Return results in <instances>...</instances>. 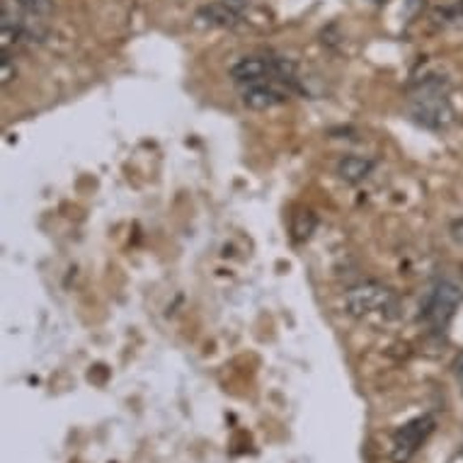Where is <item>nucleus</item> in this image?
<instances>
[{
	"instance_id": "nucleus-1",
	"label": "nucleus",
	"mask_w": 463,
	"mask_h": 463,
	"mask_svg": "<svg viewBox=\"0 0 463 463\" xmlns=\"http://www.w3.org/2000/svg\"><path fill=\"white\" fill-rule=\"evenodd\" d=\"M412 117L429 129H446L454 122V109L446 98V82L442 78H428L420 82L418 92L412 95Z\"/></svg>"
},
{
	"instance_id": "nucleus-2",
	"label": "nucleus",
	"mask_w": 463,
	"mask_h": 463,
	"mask_svg": "<svg viewBox=\"0 0 463 463\" xmlns=\"http://www.w3.org/2000/svg\"><path fill=\"white\" fill-rule=\"evenodd\" d=\"M347 310L355 318H364L372 313H388L396 309V294L381 282H362L347 291Z\"/></svg>"
},
{
	"instance_id": "nucleus-3",
	"label": "nucleus",
	"mask_w": 463,
	"mask_h": 463,
	"mask_svg": "<svg viewBox=\"0 0 463 463\" xmlns=\"http://www.w3.org/2000/svg\"><path fill=\"white\" fill-rule=\"evenodd\" d=\"M463 291L456 282H439L432 291V296L428 299V306H425V313L422 318L428 320V326L436 333L446 330V326L451 323V318L456 316V310L461 306Z\"/></svg>"
},
{
	"instance_id": "nucleus-4",
	"label": "nucleus",
	"mask_w": 463,
	"mask_h": 463,
	"mask_svg": "<svg viewBox=\"0 0 463 463\" xmlns=\"http://www.w3.org/2000/svg\"><path fill=\"white\" fill-rule=\"evenodd\" d=\"M435 418L432 415H422L405 422L403 428L396 429L393 435V461L396 463H408L412 456L418 454L420 446L428 442V436L435 432Z\"/></svg>"
},
{
	"instance_id": "nucleus-5",
	"label": "nucleus",
	"mask_w": 463,
	"mask_h": 463,
	"mask_svg": "<svg viewBox=\"0 0 463 463\" xmlns=\"http://www.w3.org/2000/svg\"><path fill=\"white\" fill-rule=\"evenodd\" d=\"M231 78L240 85H257V82H267L274 75V61L272 56H247L240 59L233 68H231Z\"/></svg>"
},
{
	"instance_id": "nucleus-6",
	"label": "nucleus",
	"mask_w": 463,
	"mask_h": 463,
	"mask_svg": "<svg viewBox=\"0 0 463 463\" xmlns=\"http://www.w3.org/2000/svg\"><path fill=\"white\" fill-rule=\"evenodd\" d=\"M240 12H243V3L216 0L211 5H204L197 12V20L204 22V25H211V27H236L238 22H240Z\"/></svg>"
},
{
	"instance_id": "nucleus-7",
	"label": "nucleus",
	"mask_w": 463,
	"mask_h": 463,
	"mask_svg": "<svg viewBox=\"0 0 463 463\" xmlns=\"http://www.w3.org/2000/svg\"><path fill=\"white\" fill-rule=\"evenodd\" d=\"M286 102V92L274 88L270 82H257V85H247L243 92V105L255 112H264V109H274Z\"/></svg>"
},
{
	"instance_id": "nucleus-8",
	"label": "nucleus",
	"mask_w": 463,
	"mask_h": 463,
	"mask_svg": "<svg viewBox=\"0 0 463 463\" xmlns=\"http://www.w3.org/2000/svg\"><path fill=\"white\" fill-rule=\"evenodd\" d=\"M373 170L372 158H364V155H345L340 158L337 163V177L347 184H359L364 182Z\"/></svg>"
},
{
	"instance_id": "nucleus-9",
	"label": "nucleus",
	"mask_w": 463,
	"mask_h": 463,
	"mask_svg": "<svg viewBox=\"0 0 463 463\" xmlns=\"http://www.w3.org/2000/svg\"><path fill=\"white\" fill-rule=\"evenodd\" d=\"M29 15H49L54 10V0H15Z\"/></svg>"
},
{
	"instance_id": "nucleus-10",
	"label": "nucleus",
	"mask_w": 463,
	"mask_h": 463,
	"mask_svg": "<svg viewBox=\"0 0 463 463\" xmlns=\"http://www.w3.org/2000/svg\"><path fill=\"white\" fill-rule=\"evenodd\" d=\"M15 75H18L15 64L10 61L8 56H3V64H0V82H3V85H10V82L15 81Z\"/></svg>"
},
{
	"instance_id": "nucleus-11",
	"label": "nucleus",
	"mask_w": 463,
	"mask_h": 463,
	"mask_svg": "<svg viewBox=\"0 0 463 463\" xmlns=\"http://www.w3.org/2000/svg\"><path fill=\"white\" fill-rule=\"evenodd\" d=\"M454 372L459 373V376H463V352L459 355V359L454 362Z\"/></svg>"
},
{
	"instance_id": "nucleus-12",
	"label": "nucleus",
	"mask_w": 463,
	"mask_h": 463,
	"mask_svg": "<svg viewBox=\"0 0 463 463\" xmlns=\"http://www.w3.org/2000/svg\"><path fill=\"white\" fill-rule=\"evenodd\" d=\"M372 3H376V5H383V3H388V0H372Z\"/></svg>"
}]
</instances>
